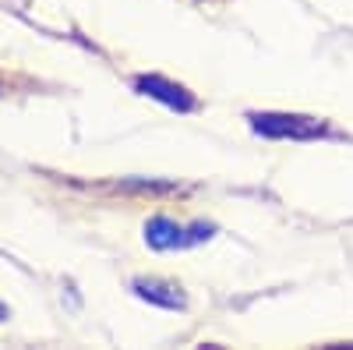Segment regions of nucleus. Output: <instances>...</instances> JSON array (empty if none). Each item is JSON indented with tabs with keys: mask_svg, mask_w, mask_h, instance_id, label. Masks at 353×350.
<instances>
[{
	"mask_svg": "<svg viewBox=\"0 0 353 350\" xmlns=\"http://www.w3.org/2000/svg\"><path fill=\"white\" fill-rule=\"evenodd\" d=\"M248 121L265 138H297V142H307V138L325 135V124H321L318 117H301V113H251Z\"/></svg>",
	"mask_w": 353,
	"mask_h": 350,
	"instance_id": "f257e3e1",
	"label": "nucleus"
},
{
	"mask_svg": "<svg viewBox=\"0 0 353 350\" xmlns=\"http://www.w3.org/2000/svg\"><path fill=\"white\" fill-rule=\"evenodd\" d=\"M4 315H8V311H4V304H0V318H4Z\"/></svg>",
	"mask_w": 353,
	"mask_h": 350,
	"instance_id": "39448f33",
	"label": "nucleus"
},
{
	"mask_svg": "<svg viewBox=\"0 0 353 350\" xmlns=\"http://www.w3.org/2000/svg\"><path fill=\"white\" fill-rule=\"evenodd\" d=\"M145 241H149L152 248H159V251H170V248L191 244V237L184 233V226H181V223H173V220H166V216L149 220V226H145Z\"/></svg>",
	"mask_w": 353,
	"mask_h": 350,
	"instance_id": "7ed1b4c3",
	"label": "nucleus"
},
{
	"mask_svg": "<svg viewBox=\"0 0 353 350\" xmlns=\"http://www.w3.org/2000/svg\"><path fill=\"white\" fill-rule=\"evenodd\" d=\"M134 290H138V298L152 301V304H163V308H184L181 286H173V283H166V280H134Z\"/></svg>",
	"mask_w": 353,
	"mask_h": 350,
	"instance_id": "20e7f679",
	"label": "nucleus"
},
{
	"mask_svg": "<svg viewBox=\"0 0 353 350\" xmlns=\"http://www.w3.org/2000/svg\"><path fill=\"white\" fill-rule=\"evenodd\" d=\"M134 89L141 96H149V99H159L170 110H181V113H191L198 106L194 96L184 89V85H176V81H170L163 75H141V78H134Z\"/></svg>",
	"mask_w": 353,
	"mask_h": 350,
	"instance_id": "f03ea898",
	"label": "nucleus"
}]
</instances>
